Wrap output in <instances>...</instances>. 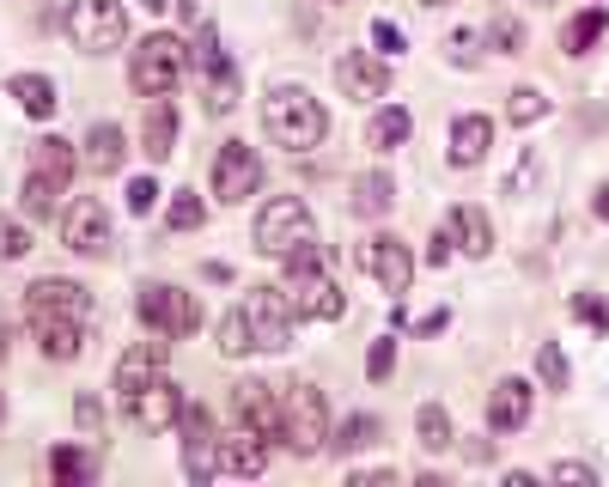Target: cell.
I'll return each mask as SVG.
<instances>
[{
	"mask_svg": "<svg viewBox=\"0 0 609 487\" xmlns=\"http://www.w3.org/2000/svg\"><path fill=\"white\" fill-rule=\"evenodd\" d=\"M262 128H269L274 147L311 152L323 135H330V116H323V104L304 86H274L269 98H262Z\"/></svg>",
	"mask_w": 609,
	"mask_h": 487,
	"instance_id": "1",
	"label": "cell"
},
{
	"mask_svg": "<svg viewBox=\"0 0 609 487\" xmlns=\"http://www.w3.org/2000/svg\"><path fill=\"white\" fill-rule=\"evenodd\" d=\"M274 439L287 445L293 457H318L330 451V409H323V390L318 384H287V396H281V433Z\"/></svg>",
	"mask_w": 609,
	"mask_h": 487,
	"instance_id": "2",
	"label": "cell"
},
{
	"mask_svg": "<svg viewBox=\"0 0 609 487\" xmlns=\"http://www.w3.org/2000/svg\"><path fill=\"white\" fill-rule=\"evenodd\" d=\"M135 311H140V323H147L152 335H165V341H183V335L201 329L196 292L171 287V280H147V287H140V299H135Z\"/></svg>",
	"mask_w": 609,
	"mask_h": 487,
	"instance_id": "3",
	"label": "cell"
},
{
	"mask_svg": "<svg viewBox=\"0 0 609 487\" xmlns=\"http://www.w3.org/2000/svg\"><path fill=\"white\" fill-rule=\"evenodd\" d=\"M61 30H67V43L86 49V55H110V49L128 37V13H122L116 0H74V7L61 13Z\"/></svg>",
	"mask_w": 609,
	"mask_h": 487,
	"instance_id": "4",
	"label": "cell"
},
{
	"mask_svg": "<svg viewBox=\"0 0 609 487\" xmlns=\"http://www.w3.org/2000/svg\"><path fill=\"white\" fill-rule=\"evenodd\" d=\"M177 79H183V43L177 37L152 30L147 43H135V55H128V86H135L140 98H171Z\"/></svg>",
	"mask_w": 609,
	"mask_h": 487,
	"instance_id": "5",
	"label": "cell"
},
{
	"mask_svg": "<svg viewBox=\"0 0 609 487\" xmlns=\"http://www.w3.org/2000/svg\"><path fill=\"white\" fill-rule=\"evenodd\" d=\"M318 238V226H311V208H304L299 196H274L257 208V250L262 257H287V250H299V244Z\"/></svg>",
	"mask_w": 609,
	"mask_h": 487,
	"instance_id": "6",
	"label": "cell"
},
{
	"mask_svg": "<svg viewBox=\"0 0 609 487\" xmlns=\"http://www.w3.org/2000/svg\"><path fill=\"white\" fill-rule=\"evenodd\" d=\"M61 244L74 250V257H110L116 250V232H110V208L98 196H79L74 208L61 213Z\"/></svg>",
	"mask_w": 609,
	"mask_h": 487,
	"instance_id": "7",
	"label": "cell"
},
{
	"mask_svg": "<svg viewBox=\"0 0 609 487\" xmlns=\"http://www.w3.org/2000/svg\"><path fill=\"white\" fill-rule=\"evenodd\" d=\"M183 402H189V396H183V384L165 378V372H159L152 384H140V390L122 396L128 426H140V433H171V426H177V414H183Z\"/></svg>",
	"mask_w": 609,
	"mask_h": 487,
	"instance_id": "8",
	"label": "cell"
},
{
	"mask_svg": "<svg viewBox=\"0 0 609 487\" xmlns=\"http://www.w3.org/2000/svg\"><path fill=\"white\" fill-rule=\"evenodd\" d=\"M244 317H250V335H257V348L281 353L293 348V299L287 287H250V299H244Z\"/></svg>",
	"mask_w": 609,
	"mask_h": 487,
	"instance_id": "9",
	"label": "cell"
},
{
	"mask_svg": "<svg viewBox=\"0 0 609 487\" xmlns=\"http://www.w3.org/2000/svg\"><path fill=\"white\" fill-rule=\"evenodd\" d=\"M262 189V159L250 140H226L213 152V196L220 201H250Z\"/></svg>",
	"mask_w": 609,
	"mask_h": 487,
	"instance_id": "10",
	"label": "cell"
},
{
	"mask_svg": "<svg viewBox=\"0 0 609 487\" xmlns=\"http://www.w3.org/2000/svg\"><path fill=\"white\" fill-rule=\"evenodd\" d=\"M287 299H293V317H304V323H335L341 311H348V292L335 287L323 269L287 274Z\"/></svg>",
	"mask_w": 609,
	"mask_h": 487,
	"instance_id": "11",
	"label": "cell"
},
{
	"mask_svg": "<svg viewBox=\"0 0 609 487\" xmlns=\"http://www.w3.org/2000/svg\"><path fill=\"white\" fill-rule=\"evenodd\" d=\"M360 269L372 274L384 292H409V280H414V250L402 238H390V232H378V238L360 244Z\"/></svg>",
	"mask_w": 609,
	"mask_h": 487,
	"instance_id": "12",
	"label": "cell"
},
{
	"mask_svg": "<svg viewBox=\"0 0 609 487\" xmlns=\"http://www.w3.org/2000/svg\"><path fill=\"white\" fill-rule=\"evenodd\" d=\"M335 86L348 91L353 104H378V98H390V67L372 49H353V55L335 61Z\"/></svg>",
	"mask_w": 609,
	"mask_h": 487,
	"instance_id": "13",
	"label": "cell"
},
{
	"mask_svg": "<svg viewBox=\"0 0 609 487\" xmlns=\"http://www.w3.org/2000/svg\"><path fill=\"white\" fill-rule=\"evenodd\" d=\"M86 287L79 280H61V274H44V280H30L25 292V317H86Z\"/></svg>",
	"mask_w": 609,
	"mask_h": 487,
	"instance_id": "14",
	"label": "cell"
},
{
	"mask_svg": "<svg viewBox=\"0 0 609 487\" xmlns=\"http://www.w3.org/2000/svg\"><path fill=\"white\" fill-rule=\"evenodd\" d=\"M232 414H238V426H250V433H269V439L281 433V396L262 378L232 384Z\"/></svg>",
	"mask_w": 609,
	"mask_h": 487,
	"instance_id": "15",
	"label": "cell"
},
{
	"mask_svg": "<svg viewBox=\"0 0 609 487\" xmlns=\"http://www.w3.org/2000/svg\"><path fill=\"white\" fill-rule=\"evenodd\" d=\"M171 365V341L165 335H152V341H135V348L116 360V390L128 396V390H140V384H152L159 372Z\"/></svg>",
	"mask_w": 609,
	"mask_h": 487,
	"instance_id": "16",
	"label": "cell"
},
{
	"mask_svg": "<svg viewBox=\"0 0 609 487\" xmlns=\"http://www.w3.org/2000/svg\"><path fill=\"white\" fill-rule=\"evenodd\" d=\"M531 409H536V390L524 378H500L494 384V396H487V426L494 433H518V426L531 421Z\"/></svg>",
	"mask_w": 609,
	"mask_h": 487,
	"instance_id": "17",
	"label": "cell"
},
{
	"mask_svg": "<svg viewBox=\"0 0 609 487\" xmlns=\"http://www.w3.org/2000/svg\"><path fill=\"white\" fill-rule=\"evenodd\" d=\"M122 159H128V140H122L116 122H98L86 140H79V165L91 171V177H116Z\"/></svg>",
	"mask_w": 609,
	"mask_h": 487,
	"instance_id": "18",
	"label": "cell"
},
{
	"mask_svg": "<svg viewBox=\"0 0 609 487\" xmlns=\"http://www.w3.org/2000/svg\"><path fill=\"white\" fill-rule=\"evenodd\" d=\"M487 147H494V122H487V116H457V122H451V135H445V152H451V165H457V171L482 165Z\"/></svg>",
	"mask_w": 609,
	"mask_h": 487,
	"instance_id": "19",
	"label": "cell"
},
{
	"mask_svg": "<svg viewBox=\"0 0 609 487\" xmlns=\"http://www.w3.org/2000/svg\"><path fill=\"white\" fill-rule=\"evenodd\" d=\"M213 451H220V470H232V475H262L269 470V433H250V426H238V433L220 439Z\"/></svg>",
	"mask_w": 609,
	"mask_h": 487,
	"instance_id": "20",
	"label": "cell"
},
{
	"mask_svg": "<svg viewBox=\"0 0 609 487\" xmlns=\"http://www.w3.org/2000/svg\"><path fill=\"white\" fill-rule=\"evenodd\" d=\"M30 335L49 360H79L86 348V317H30Z\"/></svg>",
	"mask_w": 609,
	"mask_h": 487,
	"instance_id": "21",
	"label": "cell"
},
{
	"mask_svg": "<svg viewBox=\"0 0 609 487\" xmlns=\"http://www.w3.org/2000/svg\"><path fill=\"white\" fill-rule=\"evenodd\" d=\"M140 140H147V159L152 165H165L171 152H177V110H171V98H152L147 104V122H140Z\"/></svg>",
	"mask_w": 609,
	"mask_h": 487,
	"instance_id": "22",
	"label": "cell"
},
{
	"mask_svg": "<svg viewBox=\"0 0 609 487\" xmlns=\"http://www.w3.org/2000/svg\"><path fill=\"white\" fill-rule=\"evenodd\" d=\"M30 171L67 189V183H74V171H79V152L67 147L61 135H37V140H30Z\"/></svg>",
	"mask_w": 609,
	"mask_h": 487,
	"instance_id": "23",
	"label": "cell"
},
{
	"mask_svg": "<svg viewBox=\"0 0 609 487\" xmlns=\"http://www.w3.org/2000/svg\"><path fill=\"white\" fill-rule=\"evenodd\" d=\"M445 232L457 238V250H463V257H487V250H494V226H487V213L470 208V201L445 213Z\"/></svg>",
	"mask_w": 609,
	"mask_h": 487,
	"instance_id": "24",
	"label": "cell"
},
{
	"mask_svg": "<svg viewBox=\"0 0 609 487\" xmlns=\"http://www.w3.org/2000/svg\"><path fill=\"white\" fill-rule=\"evenodd\" d=\"M348 208L360 213V220H384V213L396 208V183H390V171H360V177H353Z\"/></svg>",
	"mask_w": 609,
	"mask_h": 487,
	"instance_id": "25",
	"label": "cell"
},
{
	"mask_svg": "<svg viewBox=\"0 0 609 487\" xmlns=\"http://www.w3.org/2000/svg\"><path fill=\"white\" fill-rule=\"evenodd\" d=\"M183 67H196L201 79H213L220 67H232V61H226V49H220V30H213L208 18H196V37L183 43Z\"/></svg>",
	"mask_w": 609,
	"mask_h": 487,
	"instance_id": "26",
	"label": "cell"
},
{
	"mask_svg": "<svg viewBox=\"0 0 609 487\" xmlns=\"http://www.w3.org/2000/svg\"><path fill=\"white\" fill-rule=\"evenodd\" d=\"M13 98H18V110L37 116V122H49L61 110V91H55V79H49V74H13Z\"/></svg>",
	"mask_w": 609,
	"mask_h": 487,
	"instance_id": "27",
	"label": "cell"
},
{
	"mask_svg": "<svg viewBox=\"0 0 609 487\" xmlns=\"http://www.w3.org/2000/svg\"><path fill=\"white\" fill-rule=\"evenodd\" d=\"M548 183V159L536 147H518V159H512V171H506V183H500V196H512V201H524V196H536Z\"/></svg>",
	"mask_w": 609,
	"mask_h": 487,
	"instance_id": "28",
	"label": "cell"
},
{
	"mask_svg": "<svg viewBox=\"0 0 609 487\" xmlns=\"http://www.w3.org/2000/svg\"><path fill=\"white\" fill-rule=\"evenodd\" d=\"M604 30H609V13L604 7H585V13H573L561 25V49L567 55H592V49L604 43Z\"/></svg>",
	"mask_w": 609,
	"mask_h": 487,
	"instance_id": "29",
	"label": "cell"
},
{
	"mask_svg": "<svg viewBox=\"0 0 609 487\" xmlns=\"http://www.w3.org/2000/svg\"><path fill=\"white\" fill-rule=\"evenodd\" d=\"M414 135V116L402 104H384L378 116H372V128H365V140H372V152H396V147H409Z\"/></svg>",
	"mask_w": 609,
	"mask_h": 487,
	"instance_id": "30",
	"label": "cell"
},
{
	"mask_svg": "<svg viewBox=\"0 0 609 487\" xmlns=\"http://www.w3.org/2000/svg\"><path fill=\"white\" fill-rule=\"evenodd\" d=\"M378 433H384L378 414H348V421H341V426L330 433V451L353 457V451H365V445H378Z\"/></svg>",
	"mask_w": 609,
	"mask_h": 487,
	"instance_id": "31",
	"label": "cell"
},
{
	"mask_svg": "<svg viewBox=\"0 0 609 487\" xmlns=\"http://www.w3.org/2000/svg\"><path fill=\"white\" fill-rule=\"evenodd\" d=\"M414 433H421L426 451H451V445H457V426H451V414H445L439 402H421V414H414Z\"/></svg>",
	"mask_w": 609,
	"mask_h": 487,
	"instance_id": "32",
	"label": "cell"
},
{
	"mask_svg": "<svg viewBox=\"0 0 609 487\" xmlns=\"http://www.w3.org/2000/svg\"><path fill=\"white\" fill-rule=\"evenodd\" d=\"M548 116V98L536 86H512L506 91V122H512V128H531V122H543Z\"/></svg>",
	"mask_w": 609,
	"mask_h": 487,
	"instance_id": "33",
	"label": "cell"
},
{
	"mask_svg": "<svg viewBox=\"0 0 609 487\" xmlns=\"http://www.w3.org/2000/svg\"><path fill=\"white\" fill-rule=\"evenodd\" d=\"M61 196H67V189H61V183H49V177H37V171H30L25 189H18V201H25L30 220H49V213L61 208Z\"/></svg>",
	"mask_w": 609,
	"mask_h": 487,
	"instance_id": "34",
	"label": "cell"
},
{
	"mask_svg": "<svg viewBox=\"0 0 609 487\" xmlns=\"http://www.w3.org/2000/svg\"><path fill=\"white\" fill-rule=\"evenodd\" d=\"M250 348H257V335H250V317H244V304H238V311L220 317V353H226V360H244Z\"/></svg>",
	"mask_w": 609,
	"mask_h": 487,
	"instance_id": "35",
	"label": "cell"
},
{
	"mask_svg": "<svg viewBox=\"0 0 609 487\" xmlns=\"http://www.w3.org/2000/svg\"><path fill=\"white\" fill-rule=\"evenodd\" d=\"M201 91H208L201 104H208L213 116H232V110H238V67H220L213 79H201Z\"/></svg>",
	"mask_w": 609,
	"mask_h": 487,
	"instance_id": "36",
	"label": "cell"
},
{
	"mask_svg": "<svg viewBox=\"0 0 609 487\" xmlns=\"http://www.w3.org/2000/svg\"><path fill=\"white\" fill-rule=\"evenodd\" d=\"M201 220H208V201H201L196 189H177V196H171V208H165V226L171 232H196Z\"/></svg>",
	"mask_w": 609,
	"mask_h": 487,
	"instance_id": "37",
	"label": "cell"
},
{
	"mask_svg": "<svg viewBox=\"0 0 609 487\" xmlns=\"http://www.w3.org/2000/svg\"><path fill=\"white\" fill-rule=\"evenodd\" d=\"M49 475H55V482H91L98 463H91L86 451H74V445H61V451H49Z\"/></svg>",
	"mask_w": 609,
	"mask_h": 487,
	"instance_id": "38",
	"label": "cell"
},
{
	"mask_svg": "<svg viewBox=\"0 0 609 487\" xmlns=\"http://www.w3.org/2000/svg\"><path fill=\"white\" fill-rule=\"evenodd\" d=\"M183 475H189V482L220 475V451H213V439H183Z\"/></svg>",
	"mask_w": 609,
	"mask_h": 487,
	"instance_id": "39",
	"label": "cell"
},
{
	"mask_svg": "<svg viewBox=\"0 0 609 487\" xmlns=\"http://www.w3.org/2000/svg\"><path fill=\"white\" fill-rule=\"evenodd\" d=\"M536 378H543L548 390H567V353L555 348V341H543V348H536Z\"/></svg>",
	"mask_w": 609,
	"mask_h": 487,
	"instance_id": "40",
	"label": "cell"
},
{
	"mask_svg": "<svg viewBox=\"0 0 609 487\" xmlns=\"http://www.w3.org/2000/svg\"><path fill=\"white\" fill-rule=\"evenodd\" d=\"M482 43L500 49V55H518V49H524V25H518V18H494V25L482 30Z\"/></svg>",
	"mask_w": 609,
	"mask_h": 487,
	"instance_id": "41",
	"label": "cell"
},
{
	"mask_svg": "<svg viewBox=\"0 0 609 487\" xmlns=\"http://www.w3.org/2000/svg\"><path fill=\"white\" fill-rule=\"evenodd\" d=\"M177 433H183V439H213V414H208V402H183Z\"/></svg>",
	"mask_w": 609,
	"mask_h": 487,
	"instance_id": "42",
	"label": "cell"
},
{
	"mask_svg": "<svg viewBox=\"0 0 609 487\" xmlns=\"http://www.w3.org/2000/svg\"><path fill=\"white\" fill-rule=\"evenodd\" d=\"M573 317L585 323V329H609V299H597V292H573Z\"/></svg>",
	"mask_w": 609,
	"mask_h": 487,
	"instance_id": "43",
	"label": "cell"
},
{
	"mask_svg": "<svg viewBox=\"0 0 609 487\" xmlns=\"http://www.w3.org/2000/svg\"><path fill=\"white\" fill-rule=\"evenodd\" d=\"M390 372H396V341L384 335V341H372V353H365V378H372V384H384Z\"/></svg>",
	"mask_w": 609,
	"mask_h": 487,
	"instance_id": "44",
	"label": "cell"
},
{
	"mask_svg": "<svg viewBox=\"0 0 609 487\" xmlns=\"http://www.w3.org/2000/svg\"><path fill=\"white\" fill-rule=\"evenodd\" d=\"M482 37H475V30H451V43H445V55L457 61V67H475V61H482Z\"/></svg>",
	"mask_w": 609,
	"mask_h": 487,
	"instance_id": "45",
	"label": "cell"
},
{
	"mask_svg": "<svg viewBox=\"0 0 609 487\" xmlns=\"http://www.w3.org/2000/svg\"><path fill=\"white\" fill-rule=\"evenodd\" d=\"M152 208H159V183L135 177V183H128V213H152Z\"/></svg>",
	"mask_w": 609,
	"mask_h": 487,
	"instance_id": "46",
	"label": "cell"
},
{
	"mask_svg": "<svg viewBox=\"0 0 609 487\" xmlns=\"http://www.w3.org/2000/svg\"><path fill=\"white\" fill-rule=\"evenodd\" d=\"M372 43H378V55H402V49H409V37H402L390 18H378V25H372Z\"/></svg>",
	"mask_w": 609,
	"mask_h": 487,
	"instance_id": "47",
	"label": "cell"
},
{
	"mask_svg": "<svg viewBox=\"0 0 609 487\" xmlns=\"http://www.w3.org/2000/svg\"><path fill=\"white\" fill-rule=\"evenodd\" d=\"M451 250H457V238H451V232H433V244H426V262H433V269H445V262H451Z\"/></svg>",
	"mask_w": 609,
	"mask_h": 487,
	"instance_id": "48",
	"label": "cell"
},
{
	"mask_svg": "<svg viewBox=\"0 0 609 487\" xmlns=\"http://www.w3.org/2000/svg\"><path fill=\"white\" fill-rule=\"evenodd\" d=\"M25 250H30V232H18V226L0 232V257H25Z\"/></svg>",
	"mask_w": 609,
	"mask_h": 487,
	"instance_id": "49",
	"label": "cell"
},
{
	"mask_svg": "<svg viewBox=\"0 0 609 487\" xmlns=\"http://www.w3.org/2000/svg\"><path fill=\"white\" fill-rule=\"evenodd\" d=\"M548 475H555V482H597V470H592V463H555Z\"/></svg>",
	"mask_w": 609,
	"mask_h": 487,
	"instance_id": "50",
	"label": "cell"
},
{
	"mask_svg": "<svg viewBox=\"0 0 609 487\" xmlns=\"http://www.w3.org/2000/svg\"><path fill=\"white\" fill-rule=\"evenodd\" d=\"M98 421H104V409H98V396H79V426H86V433H98Z\"/></svg>",
	"mask_w": 609,
	"mask_h": 487,
	"instance_id": "51",
	"label": "cell"
},
{
	"mask_svg": "<svg viewBox=\"0 0 609 487\" xmlns=\"http://www.w3.org/2000/svg\"><path fill=\"white\" fill-rule=\"evenodd\" d=\"M445 323H451V311H433V317H421V323H414V335H439Z\"/></svg>",
	"mask_w": 609,
	"mask_h": 487,
	"instance_id": "52",
	"label": "cell"
},
{
	"mask_svg": "<svg viewBox=\"0 0 609 487\" xmlns=\"http://www.w3.org/2000/svg\"><path fill=\"white\" fill-rule=\"evenodd\" d=\"M592 213H597V220H609V183H597V196H592Z\"/></svg>",
	"mask_w": 609,
	"mask_h": 487,
	"instance_id": "53",
	"label": "cell"
},
{
	"mask_svg": "<svg viewBox=\"0 0 609 487\" xmlns=\"http://www.w3.org/2000/svg\"><path fill=\"white\" fill-rule=\"evenodd\" d=\"M147 7H152V13H165V7H171V0H147Z\"/></svg>",
	"mask_w": 609,
	"mask_h": 487,
	"instance_id": "54",
	"label": "cell"
},
{
	"mask_svg": "<svg viewBox=\"0 0 609 487\" xmlns=\"http://www.w3.org/2000/svg\"><path fill=\"white\" fill-rule=\"evenodd\" d=\"M421 7H451V0H421Z\"/></svg>",
	"mask_w": 609,
	"mask_h": 487,
	"instance_id": "55",
	"label": "cell"
},
{
	"mask_svg": "<svg viewBox=\"0 0 609 487\" xmlns=\"http://www.w3.org/2000/svg\"><path fill=\"white\" fill-rule=\"evenodd\" d=\"M0 353H7V335H0Z\"/></svg>",
	"mask_w": 609,
	"mask_h": 487,
	"instance_id": "56",
	"label": "cell"
},
{
	"mask_svg": "<svg viewBox=\"0 0 609 487\" xmlns=\"http://www.w3.org/2000/svg\"><path fill=\"white\" fill-rule=\"evenodd\" d=\"M536 7H548V0H536Z\"/></svg>",
	"mask_w": 609,
	"mask_h": 487,
	"instance_id": "57",
	"label": "cell"
},
{
	"mask_svg": "<svg viewBox=\"0 0 609 487\" xmlns=\"http://www.w3.org/2000/svg\"><path fill=\"white\" fill-rule=\"evenodd\" d=\"M0 414H7V402H0Z\"/></svg>",
	"mask_w": 609,
	"mask_h": 487,
	"instance_id": "58",
	"label": "cell"
}]
</instances>
